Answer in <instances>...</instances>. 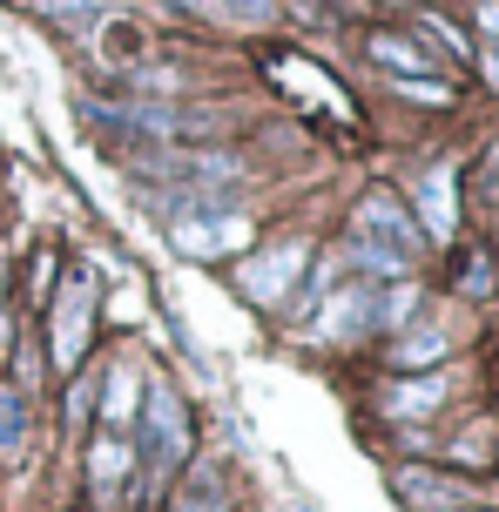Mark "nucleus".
<instances>
[{"mask_svg": "<svg viewBox=\"0 0 499 512\" xmlns=\"http://www.w3.org/2000/svg\"><path fill=\"white\" fill-rule=\"evenodd\" d=\"M196 14H210V21H230V27H263L277 21V0H183Z\"/></svg>", "mask_w": 499, "mask_h": 512, "instance_id": "nucleus-14", "label": "nucleus"}, {"mask_svg": "<svg viewBox=\"0 0 499 512\" xmlns=\"http://www.w3.org/2000/svg\"><path fill=\"white\" fill-rule=\"evenodd\" d=\"M142 432H149V459H156V472L183 465V452H189V411H183V398H176L169 384H149V391H142Z\"/></svg>", "mask_w": 499, "mask_h": 512, "instance_id": "nucleus-6", "label": "nucleus"}, {"mask_svg": "<svg viewBox=\"0 0 499 512\" xmlns=\"http://www.w3.org/2000/svg\"><path fill=\"white\" fill-rule=\"evenodd\" d=\"M446 405V378H405L385 384V418H432Z\"/></svg>", "mask_w": 499, "mask_h": 512, "instance_id": "nucleus-10", "label": "nucleus"}, {"mask_svg": "<svg viewBox=\"0 0 499 512\" xmlns=\"http://www.w3.org/2000/svg\"><path fill=\"white\" fill-rule=\"evenodd\" d=\"M115 122H129L135 135H156V142H196V135H223L216 108H176V102H122Z\"/></svg>", "mask_w": 499, "mask_h": 512, "instance_id": "nucleus-5", "label": "nucleus"}, {"mask_svg": "<svg viewBox=\"0 0 499 512\" xmlns=\"http://www.w3.org/2000/svg\"><path fill=\"white\" fill-rule=\"evenodd\" d=\"M446 344H452V337L439 331V324H425V331H412V337H398V344H392V364H398V371H412V364H439V358H446Z\"/></svg>", "mask_w": 499, "mask_h": 512, "instance_id": "nucleus-16", "label": "nucleus"}, {"mask_svg": "<svg viewBox=\"0 0 499 512\" xmlns=\"http://www.w3.org/2000/svg\"><path fill=\"white\" fill-rule=\"evenodd\" d=\"M88 405H95V391H88V384H75V391H68V418L81 425V418H88Z\"/></svg>", "mask_w": 499, "mask_h": 512, "instance_id": "nucleus-22", "label": "nucleus"}, {"mask_svg": "<svg viewBox=\"0 0 499 512\" xmlns=\"http://www.w3.org/2000/svg\"><path fill=\"white\" fill-rule=\"evenodd\" d=\"M371 297L365 283H344V290H324V304H317V337H351L358 324H371Z\"/></svg>", "mask_w": 499, "mask_h": 512, "instance_id": "nucleus-8", "label": "nucleus"}, {"mask_svg": "<svg viewBox=\"0 0 499 512\" xmlns=\"http://www.w3.org/2000/svg\"><path fill=\"white\" fill-rule=\"evenodd\" d=\"M479 68H486V81H493V88H499V54H486V61H479Z\"/></svg>", "mask_w": 499, "mask_h": 512, "instance_id": "nucleus-25", "label": "nucleus"}, {"mask_svg": "<svg viewBox=\"0 0 499 512\" xmlns=\"http://www.w3.org/2000/svg\"><path fill=\"white\" fill-rule=\"evenodd\" d=\"M169 243L183 256H223L250 243V216H223V209H203V216H183L169 223Z\"/></svg>", "mask_w": 499, "mask_h": 512, "instance_id": "nucleus-7", "label": "nucleus"}, {"mask_svg": "<svg viewBox=\"0 0 499 512\" xmlns=\"http://www.w3.org/2000/svg\"><path fill=\"white\" fill-rule=\"evenodd\" d=\"M419 27H425V34H432V41H446L452 54H466V34H459V27H452V21H439V14H425Z\"/></svg>", "mask_w": 499, "mask_h": 512, "instance_id": "nucleus-21", "label": "nucleus"}, {"mask_svg": "<svg viewBox=\"0 0 499 512\" xmlns=\"http://www.w3.org/2000/svg\"><path fill=\"white\" fill-rule=\"evenodd\" d=\"M102 411H108V425H135V411H142V384H135L129 364H115L102 384Z\"/></svg>", "mask_w": 499, "mask_h": 512, "instance_id": "nucleus-13", "label": "nucleus"}, {"mask_svg": "<svg viewBox=\"0 0 499 512\" xmlns=\"http://www.w3.org/2000/svg\"><path fill=\"white\" fill-rule=\"evenodd\" d=\"M371 54H378V68H392V75H425V48L405 41V34H378Z\"/></svg>", "mask_w": 499, "mask_h": 512, "instance_id": "nucleus-17", "label": "nucleus"}, {"mask_svg": "<svg viewBox=\"0 0 499 512\" xmlns=\"http://www.w3.org/2000/svg\"><path fill=\"white\" fill-rule=\"evenodd\" d=\"M27 445V391L0 378V459H21Z\"/></svg>", "mask_w": 499, "mask_h": 512, "instance_id": "nucleus-12", "label": "nucleus"}, {"mask_svg": "<svg viewBox=\"0 0 499 512\" xmlns=\"http://www.w3.org/2000/svg\"><path fill=\"white\" fill-rule=\"evenodd\" d=\"M398 499H405V506H419V512H446V506H459L466 492L446 486L439 472H419V465H405V472H398Z\"/></svg>", "mask_w": 499, "mask_h": 512, "instance_id": "nucleus-11", "label": "nucleus"}, {"mask_svg": "<svg viewBox=\"0 0 499 512\" xmlns=\"http://www.w3.org/2000/svg\"><path fill=\"white\" fill-rule=\"evenodd\" d=\"M169 512H223V486H216L210 465H203V472H196V479L176 492V506H169Z\"/></svg>", "mask_w": 499, "mask_h": 512, "instance_id": "nucleus-19", "label": "nucleus"}, {"mask_svg": "<svg viewBox=\"0 0 499 512\" xmlns=\"http://www.w3.org/2000/svg\"><path fill=\"white\" fill-rule=\"evenodd\" d=\"M304 243L290 236V243H277V250H263V256H250L237 270V283H243V297L257 310H277V304H290V290H297V277H304Z\"/></svg>", "mask_w": 499, "mask_h": 512, "instance_id": "nucleus-4", "label": "nucleus"}, {"mask_svg": "<svg viewBox=\"0 0 499 512\" xmlns=\"http://www.w3.org/2000/svg\"><path fill=\"white\" fill-rule=\"evenodd\" d=\"M412 310H419V283L398 277L392 297H378V304H371V324H392V331H398V324H412Z\"/></svg>", "mask_w": 499, "mask_h": 512, "instance_id": "nucleus-18", "label": "nucleus"}, {"mask_svg": "<svg viewBox=\"0 0 499 512\" xmlns=\"http://www.w3.org/2000/svg\"><path fill=\"white\" fill-rule=\"evenodd\" d=\"M351 243H365V250H378V256H398V263L412 270V256H419L425 230L412 223V209L398 203L392 189H371L365 203H358V223H351Z\"/></svg>", "mask_w": 499, "mask_h": 512, "instance_id": "nucleus-2", "label": "nucleus"}, {"mask_svg": "<svg viewBox=\"0 0 499 512\" xmlns=\"http://www.w3.org/2000/svg\"><path fill=\"white\" fill-rule=\"evenodd\" d=\"M135 472V445L129 438H95L88 445V486L95 492H122Z\"/></svg>", "mask_w": 499, "mask_h": 512, "instance_id": "nucleus-9", "label": "nucleus"}, {"mask_svg": "<svg viewBox=\"0 0 499 512\" xmlns=\"http://www.w3.org/2000/svg\"><path fill=\"white\" fill-rule=\"evenodd\" d=\"M142 182H169V189H189V196H210L223 182H243L237 155H216V149H156V155H135L129 162Z\"/></svg>", "mask_w": 499, "mask_h": 512, "instance_id": "nucleus-1", "label": "nucleus"}, {"mask_svg": "<svg viewBox=\"0 0 499 512\" xmlns=\"http://www.w3.org/2000/svg\"><path fill=\"white\" fill-rule=\"evenodd\" d=\"M392 95H405V102H419V108H446L452 102L446 81H425V75H392Z\"/></svg>", "mask_w": 499, "mask_h": 512, "instance_id": "nucleus-20", "label": "nucleus"}, {"mask_svg": "<svg viewBox=\"0 0 499 512\" xmlns=\"http://www.w3.org/2000/svg\"><path fill=\"white\" fill-rule=\"evenodd\" d=\"M88 324H95V277L75 270V277L61 283L54 310H48V351H54L61 371H75V364H81V351H88Z\"/></svg>", "mask_w": 499, "mask_h": 512, "instance_id": "nucleus-3", "label": "nucleus"}, {"mask_svg": "<svg viewBox=\"0 0 499 512\" xmlns=\"http://www.w3.org/2000/svg\"><path fill=\"white\" fill-rule=\"evenodd\" d=\"M479 27H486V34L499 41V0H479Z\"/></svg>", "mask_w": 499, "mask_h": 512, "instance_id": "nucleus-23", "label": "nucleus"}, {"mask_svg": "<svg viewBox=\"0 0 499 512\" xmlns=\"http://www.w3.org/2000/svg\"><path fill=\"white\" fill-rule=\"evenodd\" d=\"M419 203H425V236H452V176L432 169L419 182Z\"/></svg>", "mask_w": 499, "mask_h": 512, "instance_id": "nucleus-15", "label": "nucleus"}, {"mask_svg": "<svg viewBox=\"0 0 499 512\" xmlns=\"http://www.w3.org/2000/svg\"><path fill=\"white\" fill-rule=\"evenodd\" d=\"M479 182H486V189H493V196H499V149L486 155V176H479Z\"/></svg>", "mask_w": 499, "mask_h": 512, "instance_id": "nucleus-24", "label": "nucleus"}]
</instances>
